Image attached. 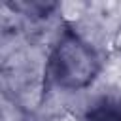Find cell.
Here are the masks:
<instances>
[{"label":"cell","instance_id":"obj_2","mask_svg":"<svg viewBox=\"0 0 121 121\" xmlns=\"http://www.w3.org/2000/svg\"><path fill=\"white\" fill-rule=\"evenodd\" d=\"M89 121H121V100H102L89 113Z\"/></svg>","mask_w":121,"mask_h":121},{"label":"cell","instance_id":"obj_3","mask_svg":"<svg viewBox=\"0 0 121 121\" xmlns=\"http://www.w3.org/2000/svg\"><path fill=\"white\" fill-rule=\"evenodd\" d=\"M57 121H78V119H74L72 115H66V117H60V119H57Z\"/></svg>","mask_w":121,"mask_h":121},{"label":"cell","instance_id":"obj_1","mask_svg":"<svg viewBox=\"0 0 121 121\" xmlns=\"http://www.w3.org/2000/svg\"><path fill=\"white\" fill-rule=\"evenodd\" d=\"M51 72L59 85L66 89H79L95 79V74L98 72V59L83 40L66 32L51 57Z\"/></svg>","mask_w":121,"mask_h":121}]
</instances>
